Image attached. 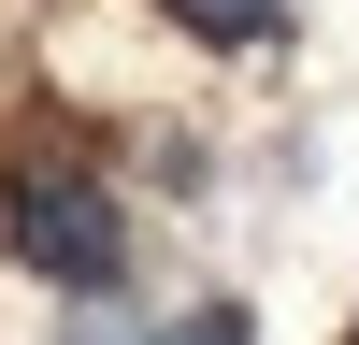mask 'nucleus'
<instances>
[{"instance_id":"f257e3e1","label":"nucleus","mask_w":359,"mask_h":345,"mask_svg":"<svg viewBox=\"0 0 359 345\" xmlns=\"http://www.w3.org/2000/svg\"><path fill=\"white\" fill-rule=\"evenodd\" d=\"M0 245L43 288H130V216H115L101 172H15L0 187Z\"/></svg>"},{"instance_id":"f03ea898","label":"nucleus","mask_w":359,"mask_h":345,"mask_svg":"<svg viewBox=\"0 0 359 345\" xmlns=\"http://www.w3.org/2000/svg\"><path fill=\"white\" fill-rule=\"evenodd\" d=\"M172 29H187V43H273L287 29V0H158Z\"/></svg>"},{"instance_id":"7ed1b4c3","label":"nucleus","mask_w":359,"mask_h":345,"mask_svg":"<svg viewBox=\"0 0 359 345\" xmlns=\"http://www.w3.org/2000/svg\"><path fill=\"white\" fill-rule=\"evenodd\" d=\"M130 345H259V316H245V302H201V316H172V331H130Z\"/></svg>"}]
</instances>
